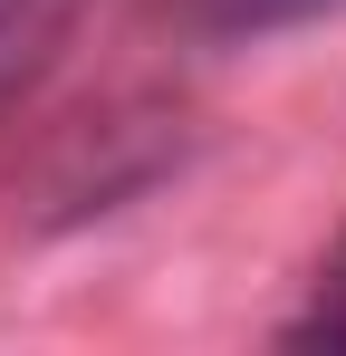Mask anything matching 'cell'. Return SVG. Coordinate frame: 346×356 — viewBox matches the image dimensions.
<instances>
[{"mask_svg":"<svg viewBox=\"0 0 346 356\" xmlns=\"http://www.w3.org/2000/svg\"><path fill=\"white\" fill-rule=\"evenodd\" d=\"M87 10L97 0H0V116L67 58V39H77Z\"/></svg>","mask_w":346,"mask_h":356,"instance_id":"6da1fadb","label":"cell"},{"mask_svg":"<svg viewBox=\"0 0 346 356\" xmlns=\"http://www.w3.org/2000/svg\"><path fill=\"white\" fill-rule=\"evenodd\" d=\"M327 10H346V0H183V19L202 39H279V29H308Z\"/></svg>","mask_w":346,"mask_h":356,"instance_id":"7a4b0ae2","label":"cell"},{"mask_svg":"<svg viewBox=\"0 0 346 356\" xmlns=\"http://www.w3.org/2000/svg\"><path fill=\"white\" fill-rule=\"evenodd\" d=\"M298 337H346V250L318 270V318H298Z\"/></svg>","mask_w":346,"mask_h":356,"instance_id":"3957f363","label":"cell"}]
</instances>
